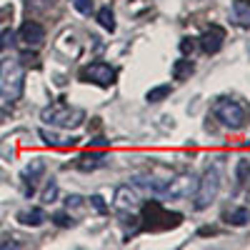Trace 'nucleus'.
<instances>
[{
    "label": "nucleus",
    "instance_id": "nucleus-3",
    "mask_svg": "<svg viewBox=\"0 0 250 250\" xmlns=\"http://www.w3.org/2000/svg\"><path fill=\"white\" fill-rule=\"evenodd\" d=\"M220 193V170L215 168H208L203 173V180H198V188H195V210H205Z\"/></svg>",
    "mask_w": 250,
    "mask_h": 250
},
{
    "label": "nucleus",
    "instance_id": "nucleus-16",
    "mask_svg": "<svg viewBox=\"0 0 250 250\" xmlns=\"http://www.w3.org/2000/svg\"><path fill=\"white\" fill-rule=\"evenodd\" d=\"M170 85H158V88H153V90H148V95H145V100L148 103H160V100H165L170 95Z\"/></svg>",
    "mask_w": 250,
    "mask_h": 250
},
{
    "label": "nucleus",
    "instance_id": "nucleus-19",
    "mask_svg": "<svg viewBox=\"0 0 250 250\" xmlns=\"http://www.w3.org/2000/svg\"><path fill=\"white\" fill-rule=\"evenodd\" d=\"M15 43V33L8 28V30H3L0 33V50H5V48H10Z\"/></svg>",
    "mask_w": 250,
    "mask_h": 250
},
{
    "label": "nucleus",
    "instance_id": "nucleus-2",
    "mask_svg": "<svg viewBox=\"0 0 250 250\" xmlns=\"http://www.w3.org/2000/svg\"><path fill=\"white\" fill-rule=\"evenodd\" d=\"M213 113H215V118L225 125V128H230V130H240V128H245V123H248L245 105H240L238 100H230V98L218 100Z\"/></svg>",
    "mask_w": 250,
    "mask_h": 250
},
{
    "label": "nucleus",
    "instance_id": "nucleus-18",
    "mask_svg": "<svg viewBox=\"0 0 250 250\" xmlns=\"http://www.w3.org/2000/svg\"><path fill=\"white\" fill-rule=\"evenodd\" d=\"M43 170H45V163H43V160H33V163L28 165V168H25V173H23V175H25V178H30V185H33V180H35L40 173H43Z\"/></svg>",
    "mask_w": 250,
    "mask_h": 250
},
{
    "label": "nucleus",
    "instance_id": "nucleus-23",
    "mask_svg": "<svg viewBox=\"0 0 250 250\" xmlns=\"http://www.w3.org/2000/svg\"><path fill=\"white\" fill-rule=\"evenodd\" d=\"M90 205L95 208L98 213H105V210H108V205L103 203V198H100V195H90Z\"/></svg>",
    "mask_w": 250,
    "mask_h": 250
},
{
    "label": "nucleus",
    "instance_id": "nucleus-8",
    "mask_svg": "<svg viewBox=\"0 0 250 250\" xmlns=\"http://www.w3.org/2000/svg\"><path fill=\"white\" fill-rule=\"evenodd\" d=\"M223 40H225V30L213 25V28H208L203 35H200V48L205 53H218L223 48Z\"/></svg>",
    "mask_w": 250,
    "mask_h": 250
},
{
    "label": "nucleus",
    "instance_id": "nucleus-5",
    "mask_svg": "<svg viewBox=\"0 0 250 250\" xmlns=\"http://www.w3.org/2000/svg\"><path fill=\"white\" fill-rule=\"evenodd\" d=\"M25 88V73L20 68H13V73L8 75L3 70V83H0V105H13L20 100Z\"/></svg>",
    "mask_w": 250,
    "mask_h": 250
},
{
    "label": "nucleus",
    "instance_id": "nucleus-14",
    "mask_svg": "<svg viewBox=\"0 0 250 250\" xmlns=\"http://www.w3.org/2000/svg\"><path fill=\"white\" fill-rule=\"evenodd\" d=\"M193 70H195V65H193L190 60H178L175 65H173V78L175 80H185V78L193 75Z\"/></svg>",
    "mask_w": 250,
    "mask_h": 250
},
{
    "label": "nucleus",
    "instance_id": "nucleus-27",
    "mask_svg": "<svg viewBox=\"0 0 250 250\" xmlns=\"http://www.w3.org/2000/svg\"><path fill=\"white\" fill-rule=\"evenodd\" d=\"M90 145H98V148H105L108 140H105V138H95V140H90Z\"/></svg>",
    "mask_w": 250,
    "mask_h": 250
},
{
    "label": "nucleus",
    "instance_id": "nucleus-20",
    "mask_svg": "<svg viewBox=\"0 0 250 250\" xmlns=\"http://www.w3.org/2000/svg\"><path fill=\"white\" fill-rule=\"evenodd\" d=\"M73 3V8L78 10V13H83V15H88L90 10H93V0H70Z\"/></svg>",
    "mask_w": 250,
    "mask_h": 250
},
{
    "label": "nucleus",
    "instance_id": "nucleus-6",
    "mask_svg": "<svg viewBox=\"0 0 250 250\" xmlns=\"http://www.w3.org/2000/svg\"><path fill=\"white\" fill-rule=\"evenodd\" d=\"M195 188H198V180L193 175H178V178L165 183L160 195L168 198V200H180V198H190L195 193Z\"/></svg>",
    "mask_w": 250,
    "mask_h": 250
},
{
    "label": "nucleus",
    "instance_id": "nucleus-26",
    "mask_svg": "<svg viewBox=\"0 0 250 250\" xmlns=\"http://www.w3.org/2000/svg\"><path fill=\"white\" fill-rule=\"evenodd\" d=\"M70 205H73V208L83 205V198H78V195H70V198H68V208H70Z\"/></svg>",
    "mask_w": 250,
    "mask_h": 250
},
{
    "label": "nucleus",
    "instance_id": "nucleus-9",
    "mask_svg": "<svg viewBox=\"0 0 250 250\" xmlns=\"http://www.w3.org/2000/svg\"><path fill=\"white\" fill-rule=\"evenodd\" d=\"M20 40L30 48H38L40 43L45 40V28L40 25V23H35V20H30V23H25L23 28H20Z\"/></svg>",
    "mask_w": 250,
    "mask_h": 250
},
{
    "label": "nucleus",
    "instance_id": "nucleus-7",
    "mask_svg": "<svg viewBox=\"0 0 250 250\" xmlns=\"http://www.w3.org/2000/svg\"><path fill=\"white\" fill-rule=\"evenodd\" d=\"M80 80L85 83H95L100 88H110L115 83V70L108 65V62H90L80 70Z\"/></svg>",
    "mask_w": 250,
    "mask_h": 250
},
{
    "label": "nucleus",
    "instance_id": "nucleus-17",
    "mask_svg": "<svg viewBox=\"0 0 250 250\" xmlns=\"http://www.w3.org/2000/svg\"><path fill=\"white\" fill-rule=\"evenodd\" d=\"M248 220H250V210H248V208H238V210L228 213V223H230V225H245Z\"/></svg>",
    "mask_w": 250,
    "mask_h": 250
},
{
    "label": "nucleus",
    "instance_id": "nucleus-24",
    "mask_svg": "<svg viewBox=\"0 0 250 250\" xmlns=\"http://www.w3.org/2000/svg\"><path fill=\"white\" fill-rule=\"evenodd\" d=\"M248 170H250V165H248V160H240V165H238V178H240V183L245 180Z\"/></svg>",
    "mask_w": 250,
    "mask_h": 250
},
{
    "label": "nucleus",
    "instance_id": "nucleus-1",
    "mask_svg": "<svg viewBox=\"0 0 250 250\" xmlns=\"http://www.w3.org/2000/svg\"><path fill=\"white\" fill-rule=\"evenodd\" d=\"M140 220H143V223H140L143 230H153V233H155V230H170V228H178V225L183 223V215L165 210L158 200H150V203H145Z\"/></svg>",
    "mask_w": 250,
    "mask_h": 250
},
{
    "label": "nucleus",
    "instance_id": "nucleus-13",
    "mask_svg": "<svg viewBox=\"0 0 250 250\" xmlns=\"http://www.w3.org/2000/svg\"><path fill=\"white\" fill-rule=\"evenodd\" d=\"M233 18L240 25H250V3L248 0H235L233 3Z\"/></svg>",
    "mask_w": 250,
    "mask_h": 250
},
{
    "label": "nucleus",
    "instance_id": "nucleus-22",
    "mask_svg": "<svg viewBox=\"0 0 250 250\" xmlns=\"http://www.w3.org/2000/svg\"><path fill=\"white\" fill-rule=\"evenodd\" d=\"M55 195H58V185H55V183H50V185L45 188V193H43V200H45V203H53V200H55Z\"/></svg>",
    "mask_w": 250,
    "mask_h": 250
},
{
    "label": "nucleus",
    "instance_id": "nucleus-11",
    "mask_svg": "<svg viewBox=\"0 0 250 250\" xmlns=\"http://www.w3.org/2000/svg\"><path fill=\"white\" fill-rule=\"evenodd\" d=\"M103 165H105V153H100V150H88L75 160V168L80 170H98Z\"/></svg>",
    "mask_w": 250,
    "mask_h": 250
},
{
    "label": "nucleus",
    "instance_id": "nucleus-21",
    "mask_svg": "<svg viewBox=\"0 0 250 250\" xmlns=\"http://www.w3.org/2000/svg\"><path fill=\"white\" fill-rule=\"evenodd\" d=\"M53 223L60 225V228H70V225H73V218H70L68 213H55V215H53Z\"/></svg>",
    "mask_w": 250,
    "mask_h": 250
},
{
    "label": "nucleus",
    "instance_id": "nucleus-25",
    "mask_svg": "<svg viewBox=\"0 0 250 250\" xmlns=\"http://www.w3.org/2000/svg\"><path fill=\"white\" fill-rule=\"evenodd\" d=\"M193 48H195V43H193L190 38H185L183 43H180V50H183V53H193Z\"/></svg>",
    "mask_w": 250,
    "mask_h": 250
},
{
    "label": "nucleus",
    "instance_id": "nucleus-4",
    "mask_svg": "<svg viewBox=\"0 0 250 250\" xmlns=\"http://www.w3.org/2000/svg\"><path fill=\"white\" fill-rule=\"evenodd\" d=\"M43 120L58 128H78V125L85 120V113L78 108H68V105H53L43 110Z\"/></svg>",
    "mask_w": 250,
    "mask_h": 250
},
{
    "label": "nucleus",
    "instance_id": "nucleus-12",
    "mask_svg": "<svg viewBox=\"0 0 250 250\" xmlns=\"http://www.w3.org/2000/svg\"><path fill=\"white\" fill-rule=\"evenodd\" d=\"M18 220L23 223V225H33V228H38V225H43V220H45V213L40 210V208H30V210L20 213V215H18Z\"/></svg>",
    "mask_w": 250,
    "mask_h": 250
},
{
    "label": "nucleus",
    "instance_id": "nucleus-10",
    "mask_svg": "<svg viewBox=\"0 0 250 250\" xmlns=\"http://www.w3.org/2000/svg\"><path fill=\"white\" fill-rule=\"evenodd\" d=\"M140 205V198L135 190H130V185H120L115 190V208L118 210H135Z\"/></svg>",
    "mask_w": 250,
    "mask_h": 250
},
{
    "label": "nucleus",
    "instance_id": "nucleus-15",
    "mask_svg": "<svg viewBox=\"0 0 250 250\" xmlns=\"http://www.w3.org/2000/svg\"><path fill=\"white\" fill-rule=\"evenodd\" d=\"M98 23L103 25V28H105V30H115V18H113V10L110 8H100L98 10Z\"/></svg>",
    "mask_w": 250,
    "mask_h": 250
}]
</instances>
